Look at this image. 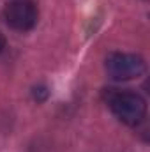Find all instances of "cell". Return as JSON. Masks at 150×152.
<instances>
[{"label": "cell", "mask_w": 150, "mask_h": 152, "mask_svg": "<svg viewBox=\"0 0 150 152\" xmlns=\"http://www.w3.org/2000/svg\"><path fill=\"white\" fill-rule=\"evenodd\" d=\"M108 106L113 112V115L127 126H138L147 115L145 99L133 90H113V92H110L108 94Z\"/></svg>", "instance_id": "obj_1"}, {"label": "cell", "mask_w": 150, "mask_h": 152, "mask_svg": "<svg viewBox=\"0 0 150 152\" xmlns=\"http://www.w3.org/2000/svg\"><path fill=\"white\" fill-rule=\"evenodd\" d=\"M106 73L115 81H129L145 75V58L136 53H111L106 58Z\"/></svg>", "instance_id": "obj_2"}, {"label": "cell", "mask_w": 150, "mask_h": 152, "mask_svg": "<svg viewBox=\"0 0 150 152\" xmlns=\"http://www.w3.org/2000/svg\"><path fill=\"white\" fill-rule=\"evenodd\" d=\"M5 23L16 32H28L36 27L39 18L37 5L32 0H12L4 9Z\"/></svg>", "instance_id": "obj_3"}, {"label": "cell", "mask_w": 150, "mask_h": 152, "mask_svg": "<svg viewBox=\"0 0 150 152\" xmlns=\"http://www.w3.org/2000/svg\"><path fill=\"white\" fill-rule=\"evenodd\" d=\"M4 46H5V41H4V36L0 34V53H2V50H4Z\"/></svg>", "instance_id": "obj_4"}]
</instances>
